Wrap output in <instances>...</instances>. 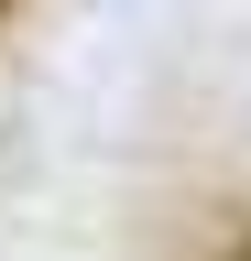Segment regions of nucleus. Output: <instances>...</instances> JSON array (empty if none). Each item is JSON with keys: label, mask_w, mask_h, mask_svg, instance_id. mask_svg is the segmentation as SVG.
<instances>
[{"label": "nucleus", "mask_w": 251, "mask_h": 261, "mask_svg": "<svg viewBox=\"0 0 251 261\" xmlns=\"http://www.w3.org/2000/svg\"><path fill=\"white\" fill-rule=\"evenodd\" d=\"M0 11H11V0H0Z\"/></svg>", "instance_id": "f257e3e1"}, {"label": "nucleus", "mask_w": 251, "mask_h": 261, "mask_svg": "<svg viewBox=\"0 0 251 261\" xmlns=\"http://www.w3.org/2000/svg\"><path fill=\"white\" fill-rule=\"evenodd\" d=\"M240 261H251V250H240Z\"/></svg>", "instance_id": "f03ea898"}]
</instances>
